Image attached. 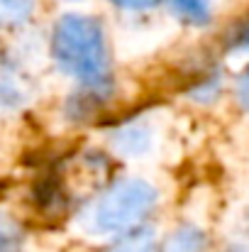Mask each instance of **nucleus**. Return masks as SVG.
<instances>
[{"label":"nucleus","mask_w":249,"mask_h":252,"mask_svg":"<svg viewBox=\"0 0 249 252\" xmlns=\"http://www.w3.org/2000/svg\"><path fill=\"white\" fill-rule=\"evenodd\" d=\"M52 54L56 64L88 88H105L110 81V57L100 20L69 12L54 25Z\"/></svg>","instance_id":"1"},{"label":"nucleus","mask_w":249,"mask_h":252,"mask_svg":"<svg viewBox=\"0 0 249 252\" xmlns=\"http://www.w3.org/2000/svg\"><path fill=\"white\" fill-rule=\"evenodd\" d=\"M157 189L142 179L117 181L83 213L81 225L90 235H112L137 225L154 206Z\"/></svg>","instance_id":"2"},{"label":"nucleus","mask_w":249,"mask_h":252,"mask_svg":"<svg viewBox=\"0 0 249 252\" xmlns=\"http://www.w3.org/2000/svg\"><path fill=\"white\" fill-rule=\"evenodd\" d=\"M115 145L122 155H142L149 147V130L144 125H130L115 135Z\"/></svg>","instance_id":"3"},{"label":"nucleus","mask_w":249,"mask_h":252,"mask_svg":"<svg viewBox=\"0 0 249 252\" xmlns=\"http://www.w3.org/2000/svg\"><path fill=\"white\" fill-rule=\"evenodd\" d=\"M168 5L181 20H186L191 25H205L210 20L208 0H168Z\"/></svg>","instance_id":"4"},{"label":"nucleus","mask_w":249,"mask_h":252,"mask_svg":"<svg viewBox=\"0 0 249 252\" xmlns=\"http://www.w3.org/2000/svg\"><path fill=\"white\" fill-rule=\"evenodd\" d=\"M34 0H0V27H15L29 20Z\"/></svg>","instance_id":"5"},{"label":"nucleus","mask_w":249,"mask_h":252,"mask_svg":"<svg viewBox=\"0 0 249 252\" xmlns=\"http://www.w3.org/2000/svg\"><path fill=\"white\" fill-rule=\"evenodd\" d=\"M203 250V235L195 228H181L166 245L164 252H200Z\"/></svg>","instance_id":"6"},{"label":"nucleus","mask_w":249,"mask_h":252,"mask_svg":"<svg viewBox=\"0 0 249 252\" xmlns=\"http://www.w3.org/2000/svg\"><path fill=\"white\" fill-rule=\"evenodd\" d=\"M152 243H154V240H152V233L139 230V233L125 238V240H122L112 252H149L152 250Z\"/></svg>","instance_id":"7"},{"label":"nucleus","mask_w":249,"mask_h":252,"mask_svg":"<svg viewBox=\"0 0 249 252\" xmlns=\"http://www.w3.org/2000/svg\"><path fill=\"white\" fill-rule=\"evenodd\" d=\"M22 100V88L7 76H0V108H12Z\"/></svg>","instance_id":"8"},{"label":"nucleus","mask_w":249,"mask_h":252,"mask_svg":"<svg viewBox=\"0 0 249 252\" xmlns=\"http://www.w3.org/2000/svg\"><path fill=\"white\" fill-rule=\"evenodd\" d=\"M20 245V233L12 223L0 218V252H15Z\"/></svg>","instance_id":"9"},{"label":"nucleus","mask_w":249,"mask_h":252,"mask_svg":"<svg viewBox=\"0 0 249 252\" xmlns=\"http://www.w3.org/2000/svg\"><path fill=\"white\" fill-rule=\"evenodd\" d=\"M232 47L240 49V52H249V20L237 30V34L232 39Z\"/></svg>","instance_id":"10"},{"label":"nucleus","mask_w":249,"mask_h":252,"mask_svg":"<svg viewBox=\"0 0 249 252\" xmlns=\"http://www.w3.org/2000/svg\"><path fill=\"white\" fill-rule=\"evenodd\" d=\"M237 98H240V103L249 110V69L237 79Z\"/></svg>","instance_id":"11"},{"label":"nucleus","mask_w":249,"mask_h":252,"mask_svg":"<svg viewBox=\"0 0 249 252\" xmlns=\"http://www.w3.org/2000/svg\"><path fill=\"white\" fill-rule=\"evenodd\" d=\"M112 2L125 10H147V7H154L159 0H112Z\"/></svg>","instance_id":"12"}]
</instances>
